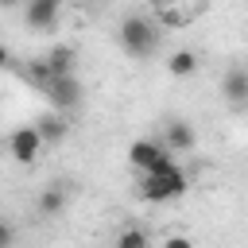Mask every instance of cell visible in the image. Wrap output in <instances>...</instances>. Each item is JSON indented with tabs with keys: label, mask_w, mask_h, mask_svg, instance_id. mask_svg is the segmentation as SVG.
I'll return each mask as SVG.
<instances>
[{
	"label": "cell",
	"mask_w": 248,
	"mask_h": 248,
	"mask_svg": "<svg viewBox=\"0 0 248 248\" xmlns=\"http://www.w3.org/2000/svg\"><path fill=\"white\" fill-rule=\"evenodd\" d=\"M58 16H62L58 0H35V4H27V12H23V19H27L31 31H50V27L58 23Z\"/></svg>",
	"instance_id": "8"
},
{
	"label": "cell",
	"mask_w": 248,
	"mask_h": 248,
	"mask_svg": "<svg viewBox=\"0 0 248 248\" xmlns=\"http://www.w3.org/2000/svg\"><path fill=\"white\" fill-rule=\"evenodd\" d=\"M128 163H132L140 174H155V170L170 167L174 155L163 147V140H136V143L128 147Z\"/></svg>",
	"instance_id": "3"
},
{
	"label": "cell",
	"mask_w": 248,
	"mask_h": 248,
	"mask_svg": "<svg viewBox=\"0 0 248 248\" xmlns=\"http://www.w3.org/2000/svg\"><path fill=\"white\" fill-rule=\"evenodd\" d=\"M194 143H198V132H194V124L190 120H167V128H163V147L174 155V151H194Z\"/></svg>",
	"instance_id": "7"
},
{
	"label": "cell",
	"mask_w": 248,
	"mask_h": 248,
	"mask_svg": "<svg viewBox=\"0 0 248 248\" xmlns=\"http://www.w3.org/2000/svg\"><path fill=\"white\" fill-rule=\"evenodd\" d=\"M66 209V190H62V182H50L43 194H39V213L43 217H54V213H62Z\"/></svg>",
	"instance_id": "12"
},
{
	"label": "cell",
	"mask_w": 248,
	"mask_h": 248,
	"mask_svg": "<svg viewBox=\"0 0 248 248\" xmlns=\"http://www.w3.org/2000/svg\"><path fill=\"white\" fill-rule=\"evenodd\" d=\"M43 62H46L50 78H70L74 74V46H54Z\"/></svg>",
	"instance_id": "11"
},
{
	"label": "cell",
	"mask_w": 248,
	"mask_h": 248,
	"mask_svg": "<svg viewBox=\"0 0 248 248\" xmlns=\"http://www.w3.org/2000/svg\"><path fill=\"white\" fill-rule=\"evenodd\" d=\"M194 70H198V54L194 50H174L167 58V74H174V78H190Z\"/></svg>",
	"instance_id": "13"
},
{
	"label": "cell",
	"mask_w": 248,
	"mask_h": 248,
	"mask_svg": "<svg viewBox=\"0 0 248 248\" xmlns=\"http://www.w3.org/2000/svg\"><path fill=\"white\" fill-rule=\"evenodd\" d=\"M221 93H225L229 105H248V70H244V66H232V70L225 74Z\"/></svg>",
	"instance_id": "9"
},
{
	"label": "cell",
	"mask_w": 248,
	"mask_h": 248,
	"mask_svg": "<svg viewBox=\"0 0 248 248\" xmlns=\"http://www.w3.org/2000/svg\"><path fill=\"white\" fill-rule=\"evenodd\" d=\"M202 12H205V4H155L151 19H155V27H170V31H178V27H186L190 19H198Z\"/></svg>",
	"instance_id": "5"
},
{
	"label": "cell",
	"mask_w": 248,
	"mask_h": 248,
	"mask_svg": "<svg viewBox=\"0 0 248 248\" xmlns=\"http://www.w3.org/2000/svg\"><path fill=\"white\" fill-rule=\"evenodd\" d=\"M39 151H43V136H39L35 124H23V128H16V132L8 136V155H12L19 167H31V163L39 159Z\"/></svg>",
	"instance_id": "4"
},
{
	"label": "cell",
	"mask_w": 248,
	"mask_h": 248,
	"mask_svg": "<svg viewBox=\"0 0 248 248\" xmlns=\"http://www.w3.org/2000/svg\"><path fill=\"white\" fill-rule=\"evenodd\" d=\"M159 39H163V31L155 27V19L151 16H124L120 19V31H116V43L124 46V54H132V58H151L155 50H159Z\"/></svg>",
	"instance_id": "1"
},
{
	"label": "cell",
	"mask_w": 248,
	"mask_h": 248,
	"mask_svg": "<svg viewBox=\"0 0 248 248\" xmlns=\"http://www.w3.org/2000/svg\"><path fill=\"white\" fill-rule=\"evenodd\" d=\"M186 186H190L186 170H182L178 163H170V167H163V170H155V174H143V178H140V198L159 205V202H174V198H182V194H186Z\"/></svg>",
	"instance_id": "2"
},
{
	"label": "cell",
	"mask_w": 248,
	"mask_h": 248,
	"mask_svg": "<svg viewBox=\"0 0 248 248\" xmlns=\"http://www.w3.org/2000/svg\"><path fill=\"white\" fill-rule=\"evenodd\" d=\"M0 248H16V225L0 213Z\"/></svg>",
	"instance_id": "15"
},
{
	"label": "cell",
	"mask_w": 248,
	"mask_h": 248,
	"mask_svg": "<svg viewBox=\"0 0 248 248\" xmlns=\"http://www.w3.org/2000/svg\"><path fill=\"white\" fill-rule=\"evenodd\" d=\"M35 128H39L43 143H62V140L70 136V124H66L62 112H43V116L35 120Z\"/></svg>",
	"instance_id": "10"
},
{
	"label": "cell",
	"mask_w": 248,
	"mask_h": 248,
	"mask_svg": "<svg viewBox=\"0 0 248 248\" xmlns=\"http://www.w3.org/2000/svg\"><path fill=\"white\" fill-rule=\"evenodd\" d=\"M116 248H151V236H147V229L128 225V229L116 232Z\"/></svg>",
	"instance_id": "14"
},
{
	"label": "cell",
	"mask_w": 248,
	"mask_h": 248,
	"mask_svg": "<svg viewBox=\"0 0 248 248\" xmlns=\"http://www.w3.org/2000/svg\"><path fill=\"white\" fill-rule=\"evenodd\" d=\"M8 62H12V50H8L4 43H0V66H8Z\"/></svg>",
	"instance_id": "17"
},
{
	"label": "cell",
	"mask_w": 248,
	"mask_h": 248,
	"mask_svg": "<svg viewBox=\"0 0 248 248\" xmlns=\"http://www.w3.org/2000/svg\"><path fill=\"white\" fill-rule=\"evenodd\" d=\"M43 93L50 97V105H54V112H66V108H74V105H81V85H78V78H74V74H70V78H50Z\"/></svg>",
	"instance_id": "6"
},
{
	"label": "cell",
	"mask_w": 248,
	"mask_h": 248,
	"mask_svg": "<svg viewBox=\"0 0 248 248\" xmlns=\"http://www.w3.org/2000/svg\"><path fill=\"white\" fill-rule=\"evenodd\" d=\"M163 248H194V244H190V236H167Z\"/></svg>",
	"instance_id": "16"
}]
</instances>
